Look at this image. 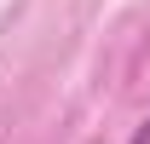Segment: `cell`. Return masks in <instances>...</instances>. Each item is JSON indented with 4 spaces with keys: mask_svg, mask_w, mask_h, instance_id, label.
<instances>
[{
    "mask_svg": "<svg viewBox=\"0 0 150 144\" xmlns=\"http://www.w3.org/2000/svg\"><path fill=\"white\" fill-rule=\"evenodd\" d=\"M133 144H150V115L139 121V133H133Z\"/></svg>",
    "mask_w": 150,
    "mask_h": 144,
    "instance_id": "6da1fadb",
    "label": "cell"
}]
</instances>
